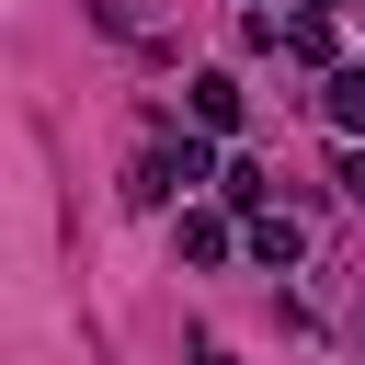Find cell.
<instances>
[{
  "label": "cell",
  "instance_id": "cell-3",
  "mask_svg": "<svg viewBox=\"0 0 365 365\" xmlns=\"http://www.w3.org/2000/svg\"><path fill=\"white\" fill-rule=\"evenodd\" d=\"M319 114H331V125H365V68H331V80H319Z\"/></svg>",
  "mask_w": 365,
  "mask_h": 365
},
{
  "label": "cell",
  "instance_id": "cell-6",
  "mask_svg": "<svg viewBox=\"0 0 365 365\" xmlns=\"http://www.w3.org/2000/svg\"><path fill=\"white\" fill-rule=\"evenodd\" d=\"M194 365H240V354H217V342H205V354H194Z\"/></svg>",
  "mask_w": 365,
  "mask_h": 365
},
{
  "label": "cell",
  "instance_id": "cell-5",
  "mask_svg": "<svg viewBox=\"0 0 365 365\" xmlns=\"http://www.w3.org/2000/svg\"><path fill=\"white\" fill-rule=\"evenodd\" d=\"M160 160H171V182H228V171H217V160H205V137H171V148H160Z\"/></svg>",
  "mask_w": 365,
  "mask_h": 365
},
{
  "label": "cell",
  "instance_id": "cell-4",
  "mask_svg": "<svg viewBox=\"0 0 365 365\" xmlns=\"http://www.w3.org/2000/svg\"><path fill=\"white\" fill-rule=\"evenodd\" d=\"M182 262H228V217L194 205V217H182Z\"/></svg>",
  "mask_w": 365,
  "mask_h": 365
},
{
  "label": "cell",
  "instance_id": "cell-1",
  "mask_svg": "<svg viewBox=\"0 0 365 365\" xmlns=\"http://www.w3.org/2000/svg\"><path fill=\"white\" fill-rule=\"evenodd\" d=\"M251 262H262V274L308 262V228H297V217H251Z\"/></svg>",
  "mask_w": 365,
  "mask_h": 365
},
{
  "label": "cell",
  "instance_id": "cell-2",
  "mask_svg": "<svg viewBox=\"0 0 365 365\" xmlns=\"http://www.w3.org/2000/svg\"><path fill=\"white\" fill-rule=\"evenodd\" d=\"M194 125H205V137H228V125H240V80H228V68H205V80H194Z\"/></svg>",
  "mask_w": 365,
  "mask_h": 365
}]
</instances>
